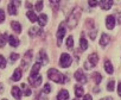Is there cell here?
<instances>
[{
	"label": "cell",
	"instance_id": "38",
	"mask_svg": "<svg viewBox=\"0 0 121 100\" xmlns=\"http://www.w3.org/2000/svg\"><path fill=\"white\" fill-rule=\"evenodd\" d=\"M84 100H93V98H91V95L87 94V95H84Z\"/></svg>",
	"mask_w": 121,
	"mask_h": 100
},
{
	"label": "cell",
	"instance_id": "29",
	"mask_svg": "<svg viewBox=\"0 0 121 100\" xmlns=\"http://www.w3.org/2000/svg\"><path fill=\"white\" fill-rule=\"evenodd\" d=\"M67 46H68L69 49H71V48L74 46V38H73L71 36H69L68 39H67Z\"/></svg>",
	"mask_w": 121,
	"mask_h": 100
},
{
	"label": "cell",
	"instance_id": "13",
	"mask_svg": "<svg viewBox=\"0 0 121 100\" xmlns=\"http://www.w3.org/2000/svg\"><path fill=\"white\" fill-rule=\"evenodd\" d=\"M40 63L39 62H37V63H35L33 64V67H32V70H31V75L30 76H37L38 75V72H39V69H40Z\"/></svg>",
	"mask_w": 121,
	"mask_h": 100
},
{
	"label": "cell",
	"instance_id": "11",
	"mask_svg": "<svg viewBox=\"0 0 121 100\" xmlns=\"http://www.w3.org/2000/svg\"><path fill=\"white\" fill-rule=\"evenodd\" d=\"M9 43H10V45L13 46V48H17V46L20 44L19 39H18L16 36H10V37H9Z\"/></svg>",
	"mask_w": 121,
	"mask_h": 100
},
{
	"label": "cell",
	"instance_id": "10",
	"mask_svg": "<svg viewBox=\"0 0 121 100\" xmlns=\"http://www.w3.org/2000/svg\"><path fill=\"white\" fill-rule=\"evenodd\" d=\"M68 99H69V93L67 89L59 91V93L57 95V100H68Z\"/></svg>",
	"mask_w": 121,
	"mask_h": 100
},
{
	"label": "cell",
	"instance_id": "21",
	"mask_svg": "<svg viewBox=\"0 0 121 100\" xmlns=\"http://www.w3.org/2000/svg\"><path fill=\"white\" fill-rule=\"evenodd\" d=\"M7 39H9V38H7V33H1V35H0V48L5 46Z\"/></svg>",
	"mask_w": 121,
	"mask_h": 100
},
{
	"label": "cell",
	"instance_id": "33",
	"mask_svg": "<svg viewBox=\"0 0 121 100\" xmlns=\"http://www.w3.org/2000/svg\"><path fill=\"white\" fill-rule=\"evenodd\" d=\"M5 22V11L3 9H0V23Z\"/></svg>",
	"mask_w": 121,
	"mask_h": 100
},
{
	"label": "cell",
	"instance_id": "9",
	"mask_svg": "<svg viewBox=\"0 0 121 100\" xmlns=\"http://www.w3.org/2000/svg\"><path fill=\"white\" fill-rule=\"evenodd\" d=\"M114 25H115V18H114L113 16H108V17L106 18V26H107L109 30H112V29L114 27Z\"/></svg>",
	"mask_w": 121,
	"mask_h": 100
},
{
	"label": "cell",
	"instance_id": "35",
	"mask_svg": "<svg viewBox=\"0 0 121 100\" xmlns=\"http://www.w3.org/2000/svg\"><path fill=\"white\" fill-rule=\"evenodd\" d=\"M116 18H117V23H119V24H121V13H120V12H117Z\"/></svg>",
	"mask_w": 121,
	"mask_h": 100
},
{
	"label": "cell",
	"instance_id": "37",
	"mask_svg": "<svg viewBox=\"0 0 121 100\" xmlns=\"http://www.w3.org/2000/svg\"><path fill=\"white\" fill-rule=\"evenodd\" d=\"M89 5L90 6H96V5H99V1H89Z\"/></svg>",
	"mask_w": 121,
	"mask_h": 100
},
{
	"label": "cell",
	"instance_id": "7",
	"mask_svg": "<svg viewBox=\"0 0 121 100\" xmlns=\"http://www.w3.org/2000/svg\"><path fill=\"white\" fill-rule=\"evenodd\" d=\"M11 93H12V96L17 100H20L22 98V92H20V88L17 87V86H13L12 89H11Z\"/></svg>",
	"mask_w": 121,
	"mask_h": 100
},
{
	"label": "cell",
	"instance_id": "34",
	"mask_svg": "<svg viewBox=\"0 0 121 100\" xmlns=\"http://www.w3.org/2000/svg\"><path fill=\"white\" fill-rule=\"evenodd\" d=\"M43 9V1H37L36 3V10L37 11H42Z\"/></svg>",
	"mask_w": 121,
	"mask_h": 100
},
{
	"label": "cell",
	"instance_id": "30",
	"mask_svg": "<svg viewBox=\"0 0 121 100\" xmlns=\"http://www.w3.org/2000/svg\"><path fill=\"white\" fill-rule=\"evenodd\" d=\"M114 86H115L114 80H110V81L108 82V85H107V89H108L109 92H113V91H114Z\"/></svg>",
	"mask_w": 121,
	"mask_h": 100
},
{
	"label": "cell",
	"instance_id": "12",
	"mask_svg": "<svg viewBox=\"0 0 121 100\" xmlns=\"http://www.w3.org/2000/svg\"><path fill=\"white\" fill-rule=\"evenodd\" d=\"M99 5L101 6L102 10H109L113 5V1H110V0H106V1H100Z\"/></svg>",
	"mask_w": 121,
	"mask_h": 100
},
{
	"label": "cell",
	"instance_id": "39",
	"mask_svg": "<svg viewBox=\"0 0 121 100\" xmlns=\"http://www.w3.org/2000/svg\"><path fill=\"white\" fill-rule=\"evenodd\" d=\"M117 93H119V95L121 96V82H120L119 86H117Z\"/></svg>",
	"mask_w": 121,
	"mask_h": 100
},
{
	"label": "cell",
	"instance_id": "40",
	"mask_svg": "<svg viewBox=\"0 0 121 100\" xmlns=\"http://www.w3.org/2000/svg\"><path fill=\"white\" fill-rule=\"evenodd\" d=\"M101 100H113V98H110V96L108 98V96H107V98H103V99H101Z\"/></svg>",
	"mask_w": 121,
	"mask_h": 100
},
{
	"label": "cell",
	"instance_id": "17",
	"mask_svg": "<svg viewBox=\"0 0 121 100\" xmlns=\"http://www.w3.org/2000/svg\"><path fill=\"white\" fill-rule=\"evenodd\" d=\"M20 79H22V70H20L19 68H17V69L14 70L13 75H12V80H13V81H19Z\"/></svg>",
	"mask_w": 121,
	"mask_h": 100
},
{
	"label": "cell",
	"instance_id": "26",
	"mask_svg": "<svg viewBox=\"0 0 121 100\" xmlns=\"http://www.w3.org/2000/svg\"><path fill=\"white\" fill-rule=\"evenodd\" d=\"M93 77H94V81H95V83H100L101 82V80H102V76H101V74L100 73H94L93 74Z\"/></svg>",
	"mask_w": 121,
	"mask_h": 100
},
{
	"label": "cell",
	"instance_id": "15",
	"mask_svg": "<svg viewBox=\"0 0 121 100\" xmlns=\"http://www.w3.org/2000/svg\"><path fill=\"white\" fill-rule=\"evenodd\" d=\"M38 22H39V25H40V26H45L46 23H48V16L44 14V13H42V14L38 17Z\"/></svg>",
	"mask_w": 121,
	"mask_h": 100
},
{
	"label": "cell",
	"instance_id": "4",
	"mask_svg": "<svg viewBox=\"0 0 121 100\" xmlns=\"http://www.w3.org/2000/svg\"><path fill=\"white\" fill-rule=\"evenodd\" d=\"M64 35H65V27H64V24H62L57 31V45L62 44V39H63Z\"/></svg>",
	"mask_w": 121,
	"mask_h": 100
},
{
	"label": "cell",
	"instance_id": "41",
	"mask_svg": "<svg viewBox=\"0 0 121 100\" xmlns=\"http://www.w3.org/2000/svg\"><path fill=\"white\" fill-rule=\"evenodd\" d=\"M74 100H78V99H74Z\"/></svg>",
	"mask_w": 121,
	"mask_h": 100
},
{
	"label": "cell",
	"instance_id": "22",
	"mask_svg": "<svg viewBox=\"0 0 121 100\" xmlns=\"http://www.w3.org/2000/svg\"><path fill=\"white\" fill-rule=\"evenodd\" d=\"M26 16H27V18L32 22V23H35V22H37L38 20V17L36 16V13L35 12H32V11H29L27 13H26Z\"/></svg>",
	"mask_w": 121,
	"mask_h": 100
},
{
	"label": "cell",
	"instance_id": "27",
	"mask_svg": "<svg viewBox=\"0 0 121 100\" xmlns=\"http://www.w3.org/2000/svg\"><path fill=\"white\" fill-rule=\"evenodd\" d=\"M22 89L24 91V95H26V96H29V95H31V89L25 85V83H23L22 85Z\"/></svg>",
	"mask_w": 121,
	"mask_h": 100
},
{
	"label": "cell",
	"instance_id": "28",
	"mask_svg": "<svg viewBox=\"0 0 121 100\" xmlns=\"http://www.w3.org/2000/svg\"><path fill=\"white\" fill-rule=\"evenodd\" d=\"M0 68L1 69L6 68V59L3 55H0Z\"/></svg>",
	"mask_w": 121,
	"mask_h": 100
},
{
	"label": "cell",
	"instance_id": "31",
	"mask_svg": "<svg viewBox=\"0 0 121 100\" xmlns=\"http://www.w3.org/2000/svg\"><path fill=\"white\" fill-rule=\"evenodd\" d=\"M18 59H19V55H18V54H16V53H12V54L10 55V60H11L12 62L17 61Z\"/></svg>",
	"mask_w": 121,
	"mask_h": 100
},
{
	"label": "cell",
	"instance_id": "32",
	"mask_svg": "<svg viewBox=\"0 0 121 100\" xmlns=\"http://www.w3.org/2000/svg\"><path fill=\"white\" fill-rule=\"evenodd\" d=\"M50 92H51V86H50L49 83H46V85L44 86V88H43V93L48 94V93H50Z\"/></svg>",
	"mask_w": 121,
	"mask_h": 100
},
{
	"label": "cell",
	"instance_id": "18",
	"mask_svg": "<svg viewBox=\"0 0 121 100\" xmlns=\"http://www.w3.org/2000/svg\"><path fill=\"white\" fill-rule=\"evenodd\" d=\"M11 26H12V29L14 30V32H17V33H20V32H22V25H20L18 22H12V23H11Z\"/></svg>",
	"mask_w": 121,
	"mask_h": 100
},
{
	"label": "cell",
	"instance_id": "25",
	"mask_svg": "<svg viewBox=\"0 0 121 100\" xmlns=\"http://www.w3.org/2000/svg\"><path fill=\"white\" fill-rule=\"evenodd\" d=\"M80 46H81L82 50H86V49L88 48V42H87V39H86L84 37H82V38L80 39Z\"/></svg>",
	"mask_w": 121,
	"mask_h": 100
},
{
	"label": "cell",
	"instance_id": "1",
	"mask_svg": "<svg viewBox=\"0 0 121 100\" xmlns=\"http://www.w3.org/2000/svg\"><path fill=\"white\" fill-rule=\"evenodd\" d=\"M48 76L50 80H52L53 82H57V83H64L65 82V76L63 74H60L57 69L55 68H51L48 70Z\"/></svg>",
	"mask_w": 121,
	"mask_h": 100
},
{
	"label": "cell",
	"instance_id": "19",
	"mask_svg": "<svg viewBox=\"0 0 121 100\" xmlns=\"http://www.w3.org/2000/svg\"><path fill=\"white\" fill-rule=\"evenodd\" d=\"M9 13H10L11 16H16V14H17V7H16V5L13 4V1L9 4Z\"/></svg>",
	"mask_w": 121,
	"mask_h": 100
},
{
	"label": "cell",
	"instance_id": "3",
	"mask_svg": "<svg viewBox=\"0 0 121 100\" xmlns=\"http://www.w3.org/2000/svg\"><path fill=\"white\" fill-rule=\"evenodd\" d=\"M59 64L63 68H68L71 64V56L68 54H62L60 55V59H59Z\"/></svg>",
	"mask_w": 121,
	"mask_h": 100
},
{
	"label": "cell",
	"instance_id": "14",
	"mask_svg": "<svg viewBox=\"0 0 121 100\" xmlns=\"http://www.w3.org/2000/svg\"><path fill=\"white\" fill-rule=\"evenodd\" d=\"M39 60L42 61V64H46L49 62V59H48V56H46L44 50H40V51H39Z\"/></svg>",
	"mask_w": 121,
	"mask_h": 100
},
{
	"label": "cell",
	"instance_id": "36",
	"mask_svg": "<svg viewBox=\"0 0 121 100\" xmlns=\"http://www.w3.org/2000/svg\"><path fill=\"white\" fill-rule=\"evenodd\" d=\"M38 100H48V98H46L45 95H42V94H39V96H38Z\"/></svg>",
	"mask_w": 121,
	"mask_h": 100
},
{
	"label": "cell",
	"instance_id": "8",
	"mask_svg": "<svg viewBox=\"0 0 121 100\" xmlns=\"http://www.w3.org/2000/svg\"><path fill=\"white\" fill-rule=\"evenodd\" d=\"M88 62L90 63L91 67H95V66L97 64V62H99V56H97V54H91V55H89V56H88Z\"/></svg>",
	"mask_w": 121,
	"mask_h": 100
},
{
	"label": "cell",
	"instance_id": "24",
	"mask_svg": "<svg viewBox=\"0 0 121 100\" xmlns=\"http://www.w3.org/2000/svg\"><path fill=\"white\" fill-rule=\"evenodd\" d=\"M83 88L81 87V86H75V95L77 96V98H80V96H82L83 95Z\"/></svg>",
	"mask_w": 121,
	"mask_h": 100
},
{
	"label": "cell",
	"instance_id": "2",
	"mask_svg": "<svg viewBox=\"0 0 121 100\" xmlns=\"http://www.w3.org/2000/svg\"><path fill=\"white\" fill-rule=\"evenodd\" d=\"M80 14H81V11H80L78 9H75V10L71 12V14H70V17H69V20H68V24H69L70 27H75V26L77 25Z\"/></svg>",
	"mask_w": 121,
	"mask_h": 100
},
{
	"label": "cell",
	"instance_id": "42",
	"mask_svg": "<svg viewBox=\"0 0 121 100\" xmlns=\"http://www.w3.org/2000/svg\"><path fill=\"white\" fill-rule=\"evenodd\" d=\"M3 100H7V99H3Z\"/></svg>",
	"mask_w": 121,
	"mask_h": 100
},
{
	"label": "cell",
	"instance_id": "6",
	"mask_svg": "<svg viewBox=\"0 0 121 100\" xmlns=\"http://www.w3.org/2000/svg\"><path fill=\"white\" fill-rule=\"evenodd\" d=\"M75 79H76L78 82H81V83H86V82H87V77H86L84 73H83L81 69L76 70V73H75Z\"/></svg>",
	"mask_w": 121,
	"mask_h": 100
},
{
	"label": "cell",
	"instance_id": "20",
	"mask_svg": "<svg viewBox=\"0 0 121 100\" xmlns=\"http://www.w3.org/2000/svg\"><path fill=\"white\" fill-rule=\"evenodd\" d=\"M104 69H106V72L108 73V74H113V72H114V69H113V66H112V63H110V61H106L104 62Z\"/></svg>",
	"mask_w": 121,
	"mask_h": 100
},
{
	"label": "cell",
	"instance_id": "5",
	"mask_svg": "<svg viewBox=\"0 0 121 100\" xmlns=\"http://www.w3.org/2000/svg\"><path fill=\"white\" fill-rule=\"evenodd\" d=\"M43 81V77L40 75H37V76H30L29 77V82L31 83L32 87H38Z\"/></svg>",
	"mask_w": 121,
	"mask_h": 100
},
{
	"label": "cell",
	"instance_id": "16",
	"mask_svg": "<svg viewBox=\"0 0 121 100\" xmlns=\"http://www.w3.org/2000/svg\"><path fill=\"white\" fill-rule=\"evenodd\" d=\"M108 42H109V37H108V35L102 33L101 39H100V45H101V46H106V45L108 44Z\"/></svg>",
	"mask_w": 121,
	"mask_h": 100
},
{
	"label": "cell",
	"instance_id": "23",
	"mask_svg": "<svg viewBox=\"0 0 121 100\" xmlns=\"http://www.w3.org/2000/svg\"><path fill=\"white\" fill-rule=\"evenodd\" d=\"M29 33H30V36H37V35L42 33V30L39 27H32V29H30Z\"/></svg>",
	"mask_w": 121,
	"mask_h": 100
}]
</instances>
